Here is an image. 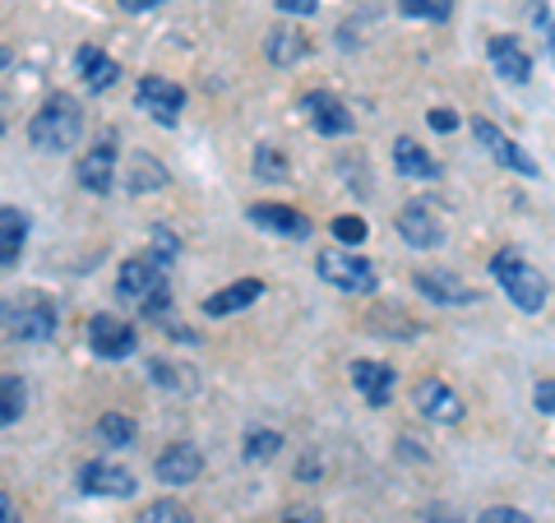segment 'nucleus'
I'll return each instance as SVG.
<instances>
[{
    "instance_id": "obj_1",
    "label": "nucleus",
    "mask_w": 555,
    "mask_h": 523,
    "mask_svg": "<svg viewBox=\"0 0 555 523\" xmlns=\"http://www.w3.org/2000/svg\"><path fill=\"white\" fill-rule=\"evenodd\" d=\"M83 135V107L69 93H51L28 120V144L38 153H69Z\"/></svg>"
},
{
    "instance_id": "obj_2",
    "label": "nucleus",
    "mask_w": 555,
    "mask_h": 523,
    "mask_svg": "<svg viewBox=\"0 0 555 523\" xmlns=\"http://www.w3.org/2000/svg\"><path fill=\"white\" fill-rule=\"evenodd\" d=\"M491 273H495L500 292H505L518 310H528V316H537V310L546 306L551 288H546L542 269L528 265V259L518 255V251H495V259H491Z\"/></svg>"
},
{
    "instance_id": "obj_3",
    "label": "nucleus",
    "mask_w": 555,
    "mask_h": 523,
    "mask_svg": "<svg viewBox=\"0 0 555 523\" xmlns=\"http://www.w3.org/2000/svg\"><path fill=\"white\" fill-rule=\"evenodd\" d=\"M56 306L51 302H38V296H24V302H5L0 296V334L10 343H47L56 339Z\"/></svg>"
},
{
    "instance_id": "obj_4",
    "label": "nucleus",
    "mask_w": 555,
    "mask_h": 523,
    "mask_svg": "<svg viewBox=\"0 0 555 523\" xmlns=\"http://www.w3.org/2000/svg\"><path fill=\"white\" fill-rule=\"evenodd\" d=\"M315 269L328 288H338V292H352V296H371L379 288V273L366 255H352V251H320L315 259Z\"/></svg>"
},
{
    "instance_id": "obj_5",
    "label": "nucleus",
    "mask_w": 555,
    "mask_h": 523,
    "mask_svg": "<svg viewBox=\"0 0 555 523\" xmlns=\"http://www.w3.org/2000/svg\"><path fill=\"white\" fill-rule=\"evenodd\" d=\"M134 107L144 116H153L158 126H177V116L185 107V89L181 84H171V79H163V75H144L134 84Z\"/></svg>"
},
{
    "instance_id": "obj_6",
    "label": "nucleus",
    "mask_w": 555,
    "mask_h": 523,
    "mask_svg": "<svg viewBox=\"0 0 555 523\" xmlns=\"http://www.w3.org/2000/svg\"><path fill=\"white\" fill-rule=\"evenodd\" d=\"M473 135H477V144L486 149V153H491V158L500 163V167H509V171H518V177H542V167H537L532 158H528V153H524V144H514V139L505 135V130H500L495 126V120H473Z\"/></svg>"
},
{
    "instance_id": "obj_7",
    "label": "nucleus",
    "mask_w": 555,
    "mask_h": 523,
    "mask_svg": "<svg viewBox=\"0 0 555 523\" xmlns=\"http://www.w3.org/2000/svg\"><path fill=\"white\" fill-rule=\"evenodd\" d=\"M416 412L426 417V422H436V426H454V422H463V398H459V390L454 385H444V380H422V385H416Z\"/></svg>"
},
{
    "instance_id": "obj_8",
    "label": "nucleus",
    "mask_w": 555,
    "mask_h": 523,
    "mask_svg": "<svg viewBox=\"0 0 555 523\" xmlns=\"http://www.w3.org/2000/svg\"><path fill=\"white\" fill-rule=\"evenodd\" d=\"M134 343H139V334L120 316H93L89 320V347H93V357L120 361V357L134 353Z\"/></svg>"
},
{
    "instance_id": "obj_9",
    "label": "nucleus",
    "mask_w": 555,
    "mask_h": 523,
    "mask_svg": "<svg viewBox=\"0 0 555 523\" xmlns=\"http://www.w3.org/2000/svg\"><path fill=\"white\" fill-rule=\"evenodd\" d=\"M204 473V455L190 441H177V445H167L158 463H153V477H158L163 486H190Z\"/></svg>"
},
{
    "instance_id": "obj_10",
    "label": "nucleus",
    "mask_w": 555,
    "mask_h": 523,
    "mask_svg": "<svg viewBox=\"0 0 555 523\" xmlns=\"http://www.w3.org/2000/svg\"><path fill=\"white\" fill-rule=\"evenodd\" d=\"M398 237H403L412 251H436L440 241H444V228H440L436 208L416 200V204H408L403 214H398Z\"/></svg>"
},
{
    "instance_id": "obj_11",
    "label": "nucleus",
    "mask_w": 555,
    "mask_h": 523,
    "mask_svg": "<svg viewBox=\"0 0 555 523\" xmlns=\"http://www.w3.org/2000/svg\"><path fill=\"white\" fill-rule=\"evenodd\" d=\"M79 186L89 195H112L116 186V139H98V144L79 158Z\"/></svg>"
},
{
    "instance_id": "obj_12",
    "label": "nucleus",
    "mask_w": 555,
    "mask_h": 523,
    "mask_svg": "<svg viewBox=\"0 0 555 523\" xmlns=\"http://www.w3.org/2000/svg\"><path fill=\"white\" fill-rule=\"evenodd\" d=\"M79 486H83V496H134L139 486H134V473L130 468H120V463H107V459H93V463H83V473H79Z\"/></svg>"
},
{
    "instance_id": "obj_13",
    "label": "nucleus",
    "mask_w": 555,
    "mask_h": 523,
    "mask_svg": "<svg viewBox=\"0 0 555 523\" xmlns=\"http://www.w3.org/2000/svg\"><path fill=\"white\" fill-rule=\"evenodd\" d=\"M412 283H416V292H422L426 302H436V306H467V302H477V292L467 288L459 273H449V269H422Z\"/></svg>"
},
{
    "instance_id": "obj_14",
    "label": "nucleus",
    "mask_w": 555,
    "mask_h": 523,
    "mask_svg": "<svg viewBox=\"0 0 555 523\" xmlns=\"http://www.w3.org/2000/svg\"><path fill=\"white\" fill-rule=\"evenodd\" d=\"M486 56H491L500 79H509V84H528L532 79V56L524 51V42H518L514 33H500V38L486 42Z\"/></svg>"
},
{
    "instance_id": "obj_15",
    "label": "nucleus",
    "mask_w": 555,
    "mask_h": 523,
    "mask_svg": "<svg viewBox=\"0 0 555 523\" xmlns=\"http://www.w3.org/2000/svg\"><path fill=\"white\" fill-rule=\"evenodd\" d=\"M163 273H167V269L158 265V259L134 255V259H126V265H120V273H116V292L126 296V302H144L153 288H163V283H167Z\"/></svg>"
},
{
    "instance_id": "obj_16",
    "label": "nucleus",
    "mask_w": 555,
    "mask_h": 523,
    "mask_svg": "<svg viewBox=\"0 0 555 523\" xmlns=\"http://www.w3.org/2000/svg\"><path fill=\"white\" fill-rule=\"evenodd\" d=\"M301 112L310 116V126H315V135H347L352 130V112L343 107V102L334 98V93H324V89H315V93H306L301 98Z\"/></svg>"
},
{
    "instance_id": "obj_17",
    "label": "nucleus",
    "mask_w": 555,
    "mask_h": 523,
    "mask_svg": "<svg viewBox=\"0 0 555 523\" xmlns=\"http://www.w3.org/2000/svg\"><path fill=\"white\" fill-rule=\"evenodd\" d=\"M250 222L255 228H264V232H273V237H287V241L310 237V218L297 214L292 204H250Z\"/></svg>"
},
{
    "instance_id": "obj_18",
    "label": "nucleus",
    "mask_w": 555,
    "mask_h": 523,
    "mask_svg": "<svg viewBox=\"0 0 555 523\" xmlns=\"http://www.w3.org/2000/svg\"><path fill=\"white\" fill-rule=\"evenodd\" d=\"M352 385H357V394L366 398L371 408H385L389 398H393V371H389L385 361L357 357V361H352Z\"/></svg>"
},
{
    "instance_id": "obj_19",
    "label": "nucleus",
    "mask_w": 555,
    "mask_h": 523,
    "mask_svg": "<svg viewBox=\"0 0 555 523\" xmlns=\"http://www.w3.org/2000/svg\"><path fill=\"white\" fill-rule=\"evenodd\" d=\"M393 167H398V177H408V181H436L440 177V163L408 135L393 139Z\"/></svg>"
},
{
    "instance_id": "obj_20",
    "label": "nucleus",
    "mask_w": 555,
    "mask_h": 523,
    "mask_svg": "<svg viewBox=\"0 0 555 523\" xmlns=\"http://www.w3.org/2000/svg\"><path fill=\"white\" fill-rule=\"evenodd\" d=\"M259 296H264V283H259V278H241V283H232V288H222V292L208 296V302H204V316H214V320L236 316V310L255 306Z\"/></svg>"
},
{
    "instance_id": "obj_21",
    "label": "nucleus",
    "mask_w": 555,
    "mask_h": 523,
    "mask_svg": "<svg viewBox=\"0 0 555 523\" xmlns=\"http://www.w3.org/2000/svg\"><path fill=\"white\" fill-rule=\"evenodd\" d=\"M75 65H79V79L89 84L93 93H107L112 84L120 79V65L107 56L102 47H79V56H75Z\"/></svg>"
},
{
    "instance_id": "obj_22",
    "label": "nucleus",
    "mask_w": 555,
    "mask_h": 523,
    "mask_svg": "<svg viewBox=\"0 0 555 523\" xmlns=\"http://www.w3.org/2000/svg\"><path fill=\"white\" fill-rule=\"evenodd\" d=\"M24 246H28V218L20 208H0V269L20 265Z\"/></svg>"
},
{
    "instance_id": "obj_23",
    "label": "nucleus",
    "mask_w": 555,
    "mask_h": 523,
    "mask_svg": "<svg viewBox=\"0 0 555 523\" xmlns=\"http://www.w3.org/2000/svg\"><path fill=\"white\" fill-rule=\"evenodd\" d=\"M126 186H130V195H153V190H163L167 186V167L153 158V153H130V171H126Z\"/></svg>"
},
{
    "instance_id": "obj_24",
    "label": "nucleus",
    "mask_w": 555,
    "mask_h": 523,
    "mask_svg": "<svg viewBox=\"0 0 555 523\" xmlns=\"http://www.w3.org/2000/svg\"><path fill=\"white\" fill-rule=\"evenodd\" d=\"M310 56V38L301 28H273L269 33V61L273 65H297Z\"/></svg>"
},
{
    "instance_id": "obj_25",
    "label": "nucleus",
    "mask_w": 555,
    "mask_h": 523,
    "mask_svg": "<svg viewBox=\"0 0 555 523\" xmlns=\"http://www.w3.org/2000/svg\"><path fill=\"white\" fill-rule=\"evenodd\" d=\"M24 404H28L24 375H0V426L20 422V417H24Z\"/></svg>"
},
{
    "instance_id": "obj_26",
    "label": "nucleus",
    "mask_w": 555,
    "mask_h": 523,
    "mask_svg": "<svg viewBox=\"0 0 555 523\" xmlns=\"http://www.w3.org/2000/svg\"><path fill=\"white\" fill-rule=\"evenodd\" d=\"M139 523H195V514L185 510L181 500H149L144 510H139Z\"/></svg>"
},
{
    "instance_id": "obj_27",
    "label": "nucleus",
    "mask_w": 555,
    "mask_h": 523,
    "mask_svg": "<svg viewBox=\"0 0 555 523\" xmlns=\"http://www.w3.org/2000/svg\"><path fill=\"white\" fill-rule=\"evenodd\" d=\"M98 435H102V441H107V445H130L134 441V435H139V426L130 422V417L126 412H102L98 417Z\"/></svg>"
},
{
    "instance_id": "obj_28",
    "label": "nucleus",
    "mask_w": 555,
    "mask_h": 523,
    "mask_svg": "<svg viewBox=\"0 0 555 523\" xmlns=\"http://www.w3.org/2000/svg\"><path fill=\"white\" fill-rule=\"evenodd\" d=\"M398 10L408 20H430V24H444L454 14V0H398Z\"/></svg>"
},
{
    "instance_id": "obj_29",
    "label": "nucleus",
    "mask_w": 555,
    "mask_h": 523,
    "mask_svg": "<svg viewBox=\"0 0 555 523\" xmlns=\"http://www.w3.org/2000/svg\"><path fill=\"white\" fill-rule=\"evenodd\" d=\"M149 259H158L163 269H171V259L181 255V241H177V232L167 228V222H158V228H153V241H149V251H144Z\"/></svg>"
},
{
    "instance_id": "obj_30",
    "label": "nucleus",
    "mask_w": 555,
    "mask_h": 523,
    "mask_svg": "<svg viewBox=\"0 0 555 523\" xmlns=\"http://www.w3.org/2000/svg\"><path fill=\"white\" fill-rule=\"evenodd\" d=\"M255 177L259 181H287V158L283 149H255Z\"/></svg>"
},
{
    "instance_id": "obj_31",
    "label": "nucleus",
    "mask_w": 555,
    "mask_h": 523,
    "mask_svg": "<svg viewBox=\"0 0 555 523\" xmlns=\"http://www.w3.org/2000/svg\"><path fill=\"white\" fill-rule=\"evenodd\" d=\"M278 449H283V435H278V431H250V435H246V459H250V463L273 459Z\"/></svg>"
},
{
    "instance_id": "obj_32",
    "label": "nucleus",
    "mask_w": 555,
    "mask_h": 523,
    "mask_svg": "<svg viewBox=\"0 0 555 523\" xmlns=\"http://www.w3.org/2000/svg\"><path fill=\"white\" fill-rule=\"evenodd\" d=\"M328 228H334V237L343 241V246H361V241L371 237V228L361 218H352V214H338L334 222H328Z\"/></svg>"
},
{
    "instance_id": "obj_33",
    "label": "nucleus",
    "mask_w": 555,
    "mask_h": 523,
    "mask_svg": "<svg viewBox=\"0 0 555 523\" xmlns=\"http://www.w3.org/2000/svg\"><path fill=\"white\" fill-rule=\"evenodd\" d=\"M477 523H537L532 514H524V510H514V505H491Z\"/></svg>"
},
{
    "instance_id": "obj_34",
    "label": "nucleus",
    "mask_w": 555,
    "mask_h": 523,
    "mask_svg": "<svg viewBox=\"0 0 555 523\" xmlns=\"http://www.w3.org/2000/svg\"><path fill=\"white\" fill-rule=\"evenodd\" d=\"M532 404H537V412H542V417H551V412H555V380H551V375H542V380H537V390H532Z\"/></svg>"
},
{
    "instance_id": "obj_35",
    "label": "nucleus",
    "mask_w": 555,
    "mask_h": 523,
    "mask_svg": "<svg viewBox=\"0 0 555 523\" xmlns=\"http://www.w3.org/2000/svg\"><path fill=\"white\" fill-rule=\"evenodd\" d=\"M532 24L542 28V38L551 42V5H546V0H537V5H532Z\"/></svg>"
},
{
    "instance_id": "obj_36",
    "label": "nucleus",
    "mask_w": 555,
    "mask_h": 523,
    "mask_svg": "<svg viewBox=\"0 0 555 523\" xmlns=\"http://www.w3.org/2000/svg\"><path fill=\"white\" fill-rule=\"evenodd\" d=\"M430 126H436L440 135H449V130H454V126H459V116H454V112H449V107H436V112H430Z\"/></svg>"
},
{
    "instance_id": "obj_37",
    "label": "nucleus",
    "mask_w": 555,
    "mask_h": 523,
    "mask_svg": "<svg viewBox=\"0 0 555 523\" xmlns=\"http://www.w3.org/2000/svg\"><path fill=\"white\" fill-rule=\"evenodd\" d=\"M320 0H278V10L283 14H315Z\"/></svg>"
},
{
    "instance_id": "obj_38",
    "label": "nucleus",
    "mask_w": 555,
    "mask_h": 523,
    "mask_svg": "<svg viewBox=\"0 0 555 523\" xmlns=\"http://www.w3.org/2000/svg\"><path fill=\"white\" fill-rule=\"evenodd\" d=\"M0 523H24L20 510H14V500H10L5 492H0Z\"/></svg>"
},
{
    "instance_id": "obj_39",
    "label": "nucleus",
    "mask_w": 555,
    "mask_h": 523,
    "mask_svg": "<svg viewBox=\"0 0 555 523\" xmlns=\"http://www.w3.org/2000/svg\"><path fill=\"white\" fill-rule=\"evenodd\" d=\"M126 14H144V10H153V5H163V0H116Z\"/></svg>"
},
{
    "instance_id": "obj_40",
    "label": "nucleus",
    "mask_w": 555,
    "mask_h": 523,
    "mask_svg": "<svg viewBox=\"0 0 555 523\" xmlns=\"http://www.w3.org/2000/svg\"><path fill=\"white\" fill-rule=\"evenodd\" d=\"M426 519H436V523H463V519H454L449 510H426Z\"/></svg>"
},
{
    "instance_id": "obj_41",
    "label": "nucleus",
    "mask_w": 555,
    "mask_h": 523,
    "mask_svg": "<svg viewBox=\"0 0 555 523\" xmlns=\"http://www.w3.org/2000/svg\"><path fill=\"white\" fill-rule=\"evenodd\" d=\"M287 523H320V514H310V510H297V514H287Z\"/></svg>"
},
{
    "instance_id": "obj_42",
    "label": "nucleus",
    "mask_w": 555,
    "mask_h": 523,
    "mask_svg": "<svg viewBox=\"0 0 555 523\" xmlns=\"http://www.w3.org/2000/svg\"><path fill=\"white\" fill-rule=\"evenodd\" d=\"M10 61H14V56H10V47H0V69H5Z\"/></svg>"
}]
</instances>
